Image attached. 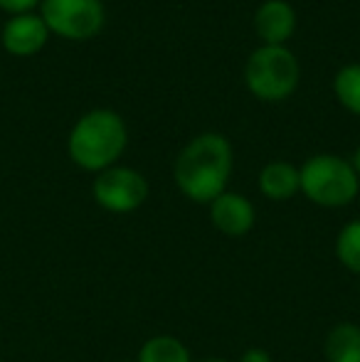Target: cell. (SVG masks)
<instances>
[{
    "label": "cell",
    "mask_w": 360,
    "mask_h": 362,
    "mask_svg": "<svg viewBox=\"0 0 360 362\" xmlns=\"http://www.w3.org/2000/svg\"><path fill=\"white\" fill-rule=\"evenodd\" d=\"M232 146L220 134H200L182 146L173 163L175 187L197 205H210L227 192L232 175Z\"/></svg>",
    "instance_id": "cell-1"
},
{
    "label": "cell",
    "mask_w": 360,
    "mask_h": 362,
    "mask_svg": "<svg viewBox=\"0 0 360 362\" xmlns=\"http://www.w3.org/2000/svg\"><path fill=\"white\" fill-rule=\"evenodd\" d=\"M129 144V131L116 111L91 109L72 126L67 139V153L82 170L101 173L116 165Z\"/></svg>",
    "instance_id": "cell-2"
},
{
    "label": "cell",
    "mask_w": 360,
    "mask_h": 362,
    "mask_svg": "<svg viewBox=\"0 0 360 362\" xmlns=\"http://www.w3.org/2000/svg\"><path fill=\"white\" fill-rule=\"evenodd\" d=\"M298 175L306 200L326 210L348 207L360 192V177L353 163L333 153L311 156L298 168Z\"/></svg>",
    "instance_id": "cell-3"
},
{
    "label": "cell",
    "mask_w": 360,
    "mask_h": 362,
    "mask_svg": "<svg viewBox=\"0 0 360 362\" xmlns=\"http://www.w3.org/2000/svg\"><path fill=\"white\" fill-rule=\"evenodd\" d=\"M301 79L298 59L286 45L272 47L262 45L250 54L245 64L247 89L262 101H284L296 91Z\"/></svg>",
    "instance_id": "cell-4"
},
{
    "label": "cell",
    "mask_w": 360,
    "mask_h": 362,
    "mask_svg": "<svg viewBox=\"0 0 360 362\" xmlns=\"http://www.w3.org/2000/svg\"><path fill=\"white\" fill-rule=\"evenodd\" d=\"M91 197L101 210L111 215H129L149 200V180L136 168L111 165L96 173L91 182Z\"/></svg>",
    "instance_id": "cell-5"
},
{
    "label": "cell",
    "mask_w": 360,
    "mask_h": 362,
    "mask_svg": "<svg viewBox=\"0 0 360 362\" xmlns=\"http://www.w3.org/2000/svg\"><path fill=\"white\" fill-rule=\"evenodd\" d=\"M42 13L50 35H59L72 42H82L99 35L104 28L101 0H42Z\"/></svg>",
    "instance_id": "cell-6"
},
{
    "label": "cell",
    "mask_w": 360,
    "mask_h": 362,
    "mask_svg": "<svg viewBox=\"0 0 360 362\" xmlns=\"http://www.w3.org/2000/svg\"><path fill=\"white\" fill-rule=\"evenodd\" d=\"M47 25L35 13L13 15L0 33V42H3L5 52H10L13 57H33L47 45Z\"/></svg>",
    "instance_id": "cell-7"
},
{
    "label": "cell",
    "mask_w": 360,
    "mask_h": 362,
    "mask_svg": "<svg viewBox=\"0 0 360 362\" xmlns=\"http://www.w3.org/2000/svg\"><path fill=\"white\" fill-rule=\"evenodd\" d=\"M207 207H210L212 227L225 237H245L257 222L255 205L250 202V197L240 195V192H222Z\"/></svg>",
    "instance_id": "cell-8"
},
{
    "label": "cell",
    "mask_w": 360,
    "mask_h": 362,
    "mask_svg": "<svg viewBox=\"0 0 360 362\" xmlns=\"http://www.w3.org/2000/svg\"><path fill=\"white\" fill-rule=\"evenodd\" d=\"M257 37L272 47H281L296 30V10L286 0H265L255 13Z\"/></svg>",
    "instance_id": "cell-9"
},
{
    "label": "cell",
    "mask_w": 360,
    "mask_h": 362,
    "mask_svg": "<svg viewBox=\"0 0 360 362\" xmlns=\"http://www.w3.org/2000/svg\"><path fill=\"white\" fill-rule=\"evenodd\" d=\"M260 192L267 200L286 202L296 192H301V175L298 168L289 160H272L260 170Z\"/></svg>",
    "instance_id": "cell-10"
},
{
    "label": "cell",
    "mask_w": 360,
    "mask_h": 362,
    "mask_svg": "<svg viewBox=\"0 0 360 362\" xmlns=\"http://www.w3.org/2000/svg\"><path fill=\"white\" fill-rule=\"evenodd\" d=\"M326 362H360V325L353 320H338L323 338Z\"/></svg>",
    "instance_id": "cell-11"
},
{
    "label": "cell",
    "mask_w": 360,
    "mask_h": 362,
    "mask_svg": "<svg viewBox=\"0 0 360 362\" xmlns=\"http://www.w3.org/2000/svg\"><path fill=\"white\" fill-rule=\"evenodd\" d=\"M136 362H192V355L180 338L158 333L144 340L139 355H136Z\"/></svg>",
    "instance_id": "cell-12"
},
{
    "label": "cell",
    "mask_w": 360,
    "mask_h": 362,
    "mask_svg": "<svg viewBox=\"0 0 360 362\" xmlns=\"http://www.w3.org/2000/svg\"><path fill=\"white\" fill-rule=\"evenodd\" d=\"M333 254L346 272L360 276V217L341 227L336 244H333Z\"/></svg>",
    "instance_id": "cell-13"
},
{
    "label": "cell",
    "mask_w": 360,
    "mask_h": 362,
    "mask_svg": "<svg viewBox=\"0 0 360 362\" xmlns=\"http://www.w3.org/2000/svg\"><path fill=\"white\" fill-rule=\"evenodd\" d=\"M333 94L343 109L360 116V64H346L338 69L333 79Z\"/></svg>",
    "instance_id": "cell-14"
},
{
    "label": "cell",
    "mask_w": 360,
    "mask_h": 362,
    "mask_svg": "<svg viewBox=\"0 0 360 362\" xmlns=\"http://www.w3.org/2000/svg\"><path fill=\"white\" fill-rule=\"evenodd\" d=\"M40 3L42 0H0V10H5L10 15H25Z\"/></svg>",
    "instance_id": "cell-15"
},
{
    "label": "cell",
    "mask_w": 360,
    "mask_h": 362,
    "mask_svg": "<svg viewBox=\"0 0 360 362\" xmlns=\"http://www.w3.org/2000/svg\"><path fill=\"white\" fill-rule=\"evenodd\" d=\"M237 362H274V358L265 348H247Z\"/></svg>",
    "instance_id": "cell-16"
},
{
    "label": "cell",
    "mask_w": 360,
    "mask_h": 362,
    "mask_svg": "<svg viewBox=\"0 0 360 362\" xmlns=\"http://www.w3.org/2000/svg\"><path fill=\"white\" fill-rule=\"evenodd\" d=\"M353 168H356V173H358V177H360V146H358V151H356V156H353Z\"/></svg>",
    "instance_id": "cell-17"
},
{
    "label": "cell",
    "mask_w": 360,
    "mask_h": 362,
    "mask_svg": "<svg viewBox=\"0 0 360 362\" xmlns=\"http://www.w3.org/2000/svg\"><path fill=\"white\" fill-rule=\"evenodd\" d=\"M200 362H230L227 358H205V360H200Z\"/></svg>",
    "instance_id": "cell-18"
},
{
    "label": "cell",
    "mask_w": 360,
    "mask_h": 362,
    "mask_svg": "<svg viewBox=\"0 0 360 362\" xmlns=\"http://www.w3.org/2000/svg\"><path fill=\"white\" fill-rule=\"evenodd\" d=\"M121 362H126V360H121Z\"/></svg>",
    "instance_id": "cell-19"
}]
</instances>
